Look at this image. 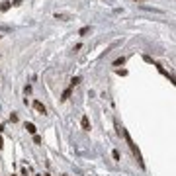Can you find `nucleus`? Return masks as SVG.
<instances>
[{"mask_svg":"<svg viewBox=\"0 0 176 176\" xmlns=\"http://www.w3.org/2000/svg\"><path fill=\"white\" fill-rule=\"evenodd\" d=\"M26 129H28V133H31V135H35V131H37L33 123H26Z\"/></svg>","mask_w":176,"mask_h":176,"instance_id":"obj_6","label":"nucleus"},{"mask_svg":"<svg viewBox=\"0 0 176 176\" xmlns=\"http://www.w3.org/2000/svg\"><path fill=\"white\" fill-rule=\"evenodd\" d=\"M90 29H92L90 26H86V28H82V29H80V31H78V35H86V33H88V31H90Z\"/></svg>","mask_w":176,"mask_h":176,"instance_id":"obj_8","label":"nucleus"},{"mask_svg":"<svg viewBox=\"0 0 176 176\" xmlns=\"http://www.w3.org/2000/svg\"><path fill=\"white\" fill-rule=\"evenodd\" d=\"M55 18L57 20H65V22H67V20H73V16H70V14H55Z\"/></svg>","mask_w":176,"mask_h":176,"instance_id":"obj_4","label":"nucleus"},{"mask_svg":"<svg viewBox=\"0 0 176 176\" xmlns=\"http://www.w3.org/2000/svg\"><path fill=\"white\" fill-rule=\"evenodd\" d=\"M143 10H149V12H157V14H162V10H158V8H149V6H141Z\"/></svg>","mask_w":176,"mask_h":176,"instance_id":"obj_7","label":"nucleus"},{"mask_svg":"<svg viewBox=\"0 0 176 176\" xmlns=\"http://www.w3.org/2000/svg\"><path fill=\"white\" fill-rule=\"evenodd\" d=\"M123 63H125V57H119V59H116V61H114V65L119 67V65H123Z\"/></svg>","mask_w":176,"mask_h":176,"instance_id":"obj_9","label":"nucleus"},{"mask_svg":"<svg viewBox=\"0 0 176 176\" xmlns=\"http://www.w3.org/2000/svg\"><path fill=\"white\" fill-rule=\"evenodd\" d=\"M112 157H114L116 161H119V153H117V151H114V153H112Z\"/></svg>","mask_w":176,"mask_h":176,"instance_id":"obj_12","label":"nucleus"},{"mask_svg":"<svg viewBox=\"0 0 176 176\" xmlns=\"http://www.w3.org/2000/svg\"><path fill=\"white\" fill-rule=\"evenodd\" d=\"M45 176H49V174H45Z\"/></svg>","mask_w":176,"mask_h":176,"instance_id":"obj_15","label":"nucleus"},{"mask_svg":"<svg viewBox=\"0 0 176 176\" xmlns=\"http://www.w3.org/2000/svg\"><path fill=\"white\" fill-rule=\"evenodd\" d=\"M70 90H73V86H70V88H67V90L63 92V96H61V100H63V102H65V100H69V98H70Z\"/></svg>","mask_w":176,"mask_h":176,"instance_id":"obj_5","label":"nucleus"},{"mask_svg":"<svg viewBox=\"0 0 176 176\" xmlns=\"http://www.w3.org/2000/svg\"><path fill=\"white\" fill-rule=\"evenodd\" d=\"M80 125H82V129H86V131L90 129V121H88V117H86V116L80 119Z\"/></svg>","mask_w":176,"mask_h":176,"instance_id":"obj_3","label":"nucleus"},{"mask_svg":"<svg viewBox=\"0 0 176 176\" xmlns=\"http://www.w3.org/2000/svg\"><path fill=\"white\" fill-rule=\"evenodd\" d=\"M10 121H12V123H18V116H16V114H10Z\"/></svg>","mask_w":176,"mask_h":176,"instance_id":"obj_11","label":"nucleus"},{"mask_svg":"<svg viewBox=\"0 0 176 176\" xmlns=\"http://www.w3.org/2000/svg\"><path fill=\"white\" fill-rule=\"evenodd\" d=\"M78 82H80V77H74V78H73V80H70V86H77V84H78Z\"/></svg>","mask_w":176,"mask_h":176,"instance_id":"obj_10","label":"nucleus"},{"mask_svg":"<svg viewBox=\"0 0 176 176\" xmlns=\"http://www.w3.org/2000/svg\"><path fill=\"white\" fill-rule=\"evenodd\" d=\"M135 2H143V0H135Z\"/></svg>","mask_w":176,"mask_h":176,"instance_id":"obj_14","label":"nucleus"},{"mask_svg":"<svg viewBox=\"0 0 176 176\" xmlns=\"http://www.w3.org/2000/svg\"><path fill=\"white\" fill-rule=\"evenodd\" d=\"M10 6H12L10 0H4V2L0 4V10H2V12H8V10H10Z\"/></svg>","mask_w":176,"mask_h":176,"instance_id":"obj_2","label":"nucleus"},{"mask_svg":"<svg viewBox=\"0 0 176 176\" xmlns=\"http://www.w3.org/2000/svg\"><path fill=\"white\" fill-rule=\"evenodd\" d=\"M0 149H4V141H2V135H0Z\"/></svg>","mask_w":176,"mask_h":176,"instance_id":"obj_13","label":"nucleus"},{"mask_svg":"<svg viewBox=\"0 0 176 176\" xmlns=\"http://www.w3.org/2000/svg\"><path fill=\"white\" fill-rule=\"evenodd\" d=\"M33 108H35V110L39 112V114H47V110H45V106H43V104L39 102V100H35V102H33Z\"/></svg>","mask_w":176,"mask_h":176,"instance_id":"obj_1","label":"nucleus"}]
</instances>
